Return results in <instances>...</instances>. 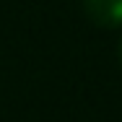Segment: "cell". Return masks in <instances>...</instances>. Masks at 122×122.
Here are the masks:
<instances>
[{
	"label": "cell",
	"instance_id": "obj_2",
	"mask_svg": "<svg viewBox=\"0 0 122 122\" xmlns=\"http://www.w3.org/2000/svg\"><path fill=\"white\" fill-rule=\"evenodd\" d=\"M117 57H120V65H122V42H120V47H117Z\"/></svg>",
	"mask_w": 122,
	"mask_h": 122
},
{
	"label": "cell",
	"instance_id": "obj_1",
	"mask_svg": "<svg viewBox=\"0 0 122 122\" xmlns=\"http://www.w3.org/2000/svg\"><path fill=\"white\" fill-rule=\"evenodd\" d=\"M83 10L88 21L104 29L122 26V0H83Z\"/></svg>",
	"mask_w": 122,
	"mask_h": 122
}]
</instances>
